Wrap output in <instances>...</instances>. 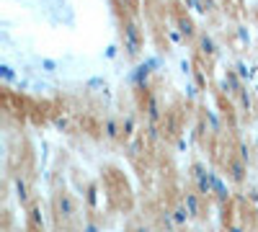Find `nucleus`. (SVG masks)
Returning a JSON list of instances; mask_svg holds the SVG:
<instances>
[{"label":"nucleus","instance_id":"obj_1","mask_svg":"<svg viewBox=\"0 0 258 232\" xmlns=\"http://www.w3.org/2000/svg\"><path fill=\"white\" fill-rule=\"evenodd\" d=\"M54 209H57V217H64V219H75L78 214V204L68 191H59L54 196Z\"/></svg>","mask_w":258,"mask_h":232},{"label":"nucleus","instance_id":"obj_2","mask_svg":"<svg viewBox=\"0 0 258 232\" xmlns=\"http://www.w3.org/2000/svg\"><path fill=\"white\" fill-rule=\"evenodd\" d=\"M135 232H150V229H147V227H137Z\"/></svg>","mask_w":258,"mask_h":232}]
</instances>
